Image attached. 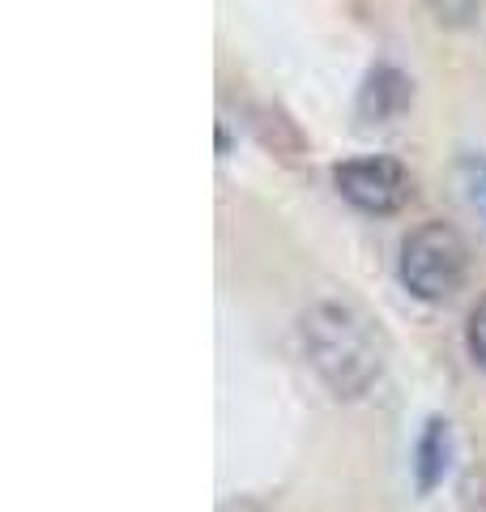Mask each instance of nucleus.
Returning a JSON list of instances; mask_svg holds the SVG:
<instances>
[{"mask_svg": "<svg viewBox=\"0 0 486 512\" xmlns=\"http://www.w3.org/2000/svg\"><path fill=\"white\" fill-rule=\"evenodd\" d=\"M414 99V82L405 77L393 64H376L367 73V82L359 90V120L371 128V124H393L405 116V107Z\"/></svg>", "mask_w": 486, "mask_h": 512, "instance_id": "39448f33", "label": "nucleus"}, {"mask_svg": "<svg viewBox=\"0 0 486 512\" xmlns=\"http://www.w3.org/2000/svg\"><path fill=\"white\" fill-rule=\"evenodd\" d=\"M333 188L342 192V201H350L354 210L388 218L410 205L414 197V180L397 158L388 154H359L333 167Z\"/></svg>", "mask_w": 486, "mask_h": 512, "instance_id": "7ed1b4c3", "label": "nucleus"}, {"mask_svg": "<svg viewBox=\"0 0 486 512\" xmlns=\"http://www.w3.org/2000/svg\"><path fill=\"white\" fill-rule=\"evenodd\" d=\"M299 342L312 372L337 402H359L384 376V342L376 325L342 299H320L299 316Z\"/></svg>", "mask_w": 486, "mask_h": 512, "instance_id": "f257e3e1", "label": "nucleus"}, {"mask_svg": "<svg viewBox=\"0 0 486 512\" xmlns=\"http://www.w3.org/2000/svg\"><path fill=\"white\" fill-rule=\"evenodd\" d=\"M448 466H452V427L448 419H427L423 436L414 444V483H418V495H431L435 487L448 478Z\"/></svg>", "mask_w": 486, "mask_h": 512, "instance_id": "423d86ee", "label": "nucleus"}, {"mask_svg": "<svg viewBox=\"0 0 486 512\" xmlns=\"http://www.w3.org/2000/svg\"><path fill=\"white\" fill-rule=\"evenodd\" d=\"M465 350H469V359H474L478 372H486V295L474 303V312H469V325H465Z\"/></svg>", "mask_w": 486, "mask_h": 512, "instance_id": "6e6552de", "label": "nucleus"}, {"mask_svg": "<svg viewBox=\"0 0 486 512\" xmlns=\"http://www.w3.org/2000/svg\"><path fill=\"white\" fill-rule=\"evenodd\" d=\"M248 133L256 137V146H261L269 158H278L282 167L307 163V150H312V141H307L299 120L278 103H252L248 107Z\"/></svg>", "mask_w": 486, "mask_h": 512, "instance_id": "20e7f679", "label": "nucleus"}, {"mask_svg": "<svg viewBox=\"0 0 486 512\" xmlns=\"http://www.w3.org/2000/svg\"><path fill=\"white\" fill-rule=\"evenodd\" d=\"M423 5L444 30H469L482 18L486 0H423Z\"/></svg>", "mask_w": 486, "mask_h": 512, "instance_id": "0eeeda50", "label": "nucleus"}, {"mask_svg": "<svg viewBox=\"0 0 486 512\" xmlns=\"http://www.w3.org/2000/svg\"><path fill=\"white\" fill-rule=\"evenodd\" d=\"M401 286L423 303H448L469 278V244L448 222H418L401 239Z\"/></svg>", "mask_w": 486, "mask_h": 512, "instance_id": "f03ea898", "label": "nucleus"}]
</instances>
